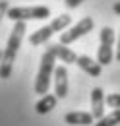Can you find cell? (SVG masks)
Returning a JSON list of instances; mask_svg holds the SVG:
<instances>
[{"label": "cell", "mask_w": 120, "mask_h": 126, "mask_svg": "<svg viewBox=\"0 0 120 126\" xmlns=\"http://www.w3.org/2000/svg\"><path fill=\"white\" fill-rule=\"evenodd\" d=\"M27 31V25L25 21H15L14 29L8 37V43H6V48L2 50V60H0V78L8 79L12 76V68H14L15 56H17V50H19V45L23 41V35Z\"/></svg>", "instance_id": "obj_1"}, {"label": "cell", "mask_w": 120, "mask_h": 126, "mask_svg": "<svg viewBox=\"0 0 120 126\" xmlns=\"http://www.w3.org/2000/svg\"><path fill=\"white\" fill-rule=\"evenodd\" d=\"M54 52L50 48H46L41 56V66H39V72H37V78H35V93L45 95L48 93V87H50V78L54 74Z\"/></svg>", "instance_id": "obj_2"}, {"label": "cell", "mask_w": 120, "mask_h": 126, "mask_svg": "<svg viewBox=\"0 0 120 126\" xmlns=\"http://www.w3.org/2000/svg\"><path fill=\"white\" fill-rule=\"evenodd\" d=\"M50 16L48 6H15L10 8L6 17L12 21H27V19H46Z\"/></svg>", "instance_id": "obj_3"}, {"label": "cell", "mask_w": 120, "mask_h": 126, "mask_svg": "<svg viewBox=\"0 0 120 126\" xmlns=\"http://www.w3.org/2000/svg\"><path fill=\"white\" fill-rule=\"evenodd\" d=\"M112 45H114V31L112 27H103L101 35H99V50H97V62L101 66L112 62L114 52H112Z\"/></svg>", "instance_id": "obj_4"}, {"label": "cell", "mask_w": 120, "mask_h": 126, "mask_svg": "<svg viewBox=\"0 0 120 126\" xmlns=\"http://www.w3.org/2000/svg\"><path fill=\"white\" fill-rule=\"evenodd\" d=\"M93 27H95L93 17H81L75 25H72L70 29H64V31L60 33V43L62 45H70V43L77 41L79 37H83V35H87L89 31H93Z\"/></svg>", "instance_id": "obj_5"}, {"label": "cell", "mask_w": 120, "mask_h": 126, "mask_svg": "<svg viewBox=\"0 0 120 126\" xmlns=\"http://www.w3.org/2000/svg\"><path fill=\"white\" fill-rule=\"evenodd\" d=\"M54 95L58 99H64L68 95V70H66V66L54 68Z\"/></svg>", "instance_id": "obj_6"}, {"label": "cell", "mask_w": 120, "mask_h": 126, "mask_svg": "<svg viewBox=\"0 0 120 126\" xmlns=\"http://www.w3.org/2000/svg\"><path fill=\"white\" fill-rule=\"evenodd\" d=\"M105 91L101 87H93L91 89V114L95 120H99L101 116H105Z\"/></svg>", "instance_id": "obj_7"}, {"label": "cell", "mask_w": 120, "mask_h": 126, "mask_svg": "<svg viewBox=\"0 0 120 126\" xmlns=\"http://www.w3.org/2000/svg\"><path fill=\"white\" fill-rule=\"evenodd\" d=\"M48 48L54 52V56L58 58L60 62H64V64H75V60H77V54H75V52H74V50H72L70 47L62 45V43L48 45Z\"/></svg>", "instance_id": "obj_8"}, {"label": "cell", "mask_w": 120, "mask_h": 126, "mask_svg": "<svg viewBox=\"0 0 120 126\" xmlns=\"http://www.w3.org/2000/svg\"><path fill=\"white\" fill-rule=\"evenodd\" d=\"M75 64L85 72V74H89L93 78H97V76H101V70H103V66L97 62V60H93L91 56H85V54H81V56H77V60Z\"/></svg>", "instance_id": "obj_9"}, {"label": "cell", "mask_w": 120, "mask_h": 126, "mask_svg": "<svg viewBox=\"0 0 120 126\" xmlns=\"http://www.w3.org/2000/svg\"><path fill=\"white\" fill-rule=\"evenodd\" d=\"M93 114L91 112H81V110H74V112H68L64 116V122L72 126H91L93 124Z\"/></svg>", "instance_id": "obj_10"}, {"label": "cell", "mask_w": 120, "mask_h": 126, "mask_svg": "<svg viewBox=\"0 0 120 126\" xmlns=\"http://www.w3.org/2000/svg\"><path fill=\"white\" fill-rule=\"evenodd\" d=\"M56 101H58V97L52 95V93L41 95V99L35 103V112H37V114H48L50 110L56 107Z\"/></svg>", "instance_id": "obj_11"}, {"label": "cell", "mask_w": 120, "mask_h": 126, "mask_svg": "<svg viewBox=\"0 0 120 126\" xmlns=\"http://www.w3.org/2000/svg\"><path fill=\"white\" fill-rule=\"evenodd\" d=\"M52 29H50V25H43V27H39L37 31H33V35L29 37V43L33 47H39V45H43L46 43L50 37H52Z\"/></svg>", "instance_id": "obj_12"}, {"label": "cell", "mask_w": 120, "mask_h": 126, "mask_svg": "<svg viewBox=\"0 0 120 126\" xmlns=\"http://www.w3.org/2000/svg\"><path fill=\"white\" fill-rule=\"evenodd\" d=\"M70 23H72V16H68V14H60V16H56L48 25H50L52 31L56 33V31H64V29H68Z\"/></svg>", "instance_id": "obj_13"}, {"label": "cell", "mask_w": 120, "mask_h": 126, "mask_svg": "<svg viewBox=\"0 0 120 126\" xmlns=\"http://www.w3.org/2000/svg\"><path fill=\"white\" fill-rule=\"evenodd\" d=\"M116 124H120V109H114L110 114L101 116L93 126H116Z\"/></svg>", "instance_id": "obj_14"}, {"label": "cell", "mask_w": 120, "mask_h": 126, "mask_svg": "<svg viewBox=\"0 0 120 126\" xmlns=\"http://www.w3.org/2000/svg\"><path fill=\"white\" fill-rule=\"evenodd\" d=\"M106 105L112 107V109H120V93H108L105 97Z\"/></svg>", "instance_id": "obj_15"}, {"label": "cell", "mask_w": 120, "mask_h": 126, "mask_svg": "<svg viewBox=\"0 0 120 126\" xmlns=\"http://www.w3.org/2000/svg\"><path fill=\"white\" fill-rule=\"evenodd\" d=\"M8 10H10V4H8V0H0V21H2V17H6Z\"/></svg>", "instance_id": "obj_16"}, {"label": "cell", "mask_w": 120, "mask_h": 126, "mask_svg": "<svg viewBox=\"0 0 120 126\" xmlns=\"http://www.w3.org/2000/svg\"><path fill=\"white\" fill-rule=\"evenodd\" d=\"M81 2H83V0H64L66 8H70V10H72V8H77V6L81 4Z\"/></svg>", "instance_id": "obj_17"}, {"label": "cell", "mask_w": 120, "mask_h": 126, "mask_svg": "<svg viewBox=\"0 0 120 126\" xmlns=\"http://www.w3.org/2000/svg\"><path fill=\"white\" fill-rule=\"evenodd\" d=\"M112 10H114V14H116V16H120V2H116V4L112 6Z\"/></svg>", "instance_id": "obj_18"}, {"label": "cell", "mask_w": 120, "mask_h": 126, "mask_svg": "<svg viewBox=\"0 0 120 126\" xmlns=\"http://www.w3.org/2000/svg\"><path fill=\"white\" fill-rule=\"evenodd\" d=\"M116 60L120 62V37H118V48H116Z\"/></svg>", "instance_id": "obj_19"}, {"label": "cell", "mask_w": 120, "mask_h": 126, "mask_svg": "<svg viewBox=\"0 0 120 126\" xmlns=\"http://www.w3.org/2000/svg\"><path fill=\"white\" fill-rule=\"evenodd\" d=\"M0 60H2V48H0Z\"/></svg>", "instance_id": "obj_20"}]
</instances>
